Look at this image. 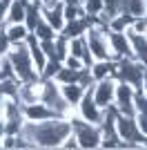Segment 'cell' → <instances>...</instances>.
I'll return each instance as SVG.
<instances>
[{
	"label": "cell",
	"instance_id": "38",
	"mask_svg": "<svg viewBox=\"0 0 147 150\" xmlns=\"http://www.w3.org/2000/svg\"><path fill=\"white\" fill-rule=\"evenodd\" d=\"M22 2H31V0H22Z\"/></svg>",
	"mask_w": 147,
	"mask_h": 150
},
{
	"label": "cell",
	"instance_id": "24",
	"mask_svg": "<svg viewBox=\"0 0 147 150\" xmlns=\"http://www.w3.org/2000/svg\"><path fill=\"white\" fill-rule=\"evenodd\" d=\"M69 54V38L67 36H62V34H58L56 36V56H58V61H65Z\"/></svg>",
	"mask_w": 147,
	"mask_h": 150
},
{
	"label": "cell",
	"instance_id": "5",
	"mask_svg": "<svg viewBox=\"0 0 147 150\" xmlns=\"http://www.w3.org/2000/svg\"><path fill=\"white\" fill-rule=\"evenodd\" d=\"M40 101L47 103L58 117L69 119V114L74 112V108L67 105V101L60 94V85L56 83V79H43V92H40Z\"/></svg>",
	"mask_w": 147,
	"mask_h": 150
},
{
	"label": "cell",
	"instance_id": "6",
	"mask_svg": "<svg viewBox=\"0 0 147 150\" xmlns=\"http://www.w3.org/2000/svg\"><path fill=\"white\" fill-rule=\"evenodd\" d=\"M116 132L120 137V148L123 150H132V148H141L138 141H141L143 132L138 130L134 117H127V114H116Z\"/></svg>",
	"mask_w": 147,
	"mask_h": 150
},
{
	"label": "cell",
	"instance_id": "21",
	"mask_svg": "<svg viewBox=\"0 0 147 150\" xmlns=\"http://www.w3.org/2000/svg\"><path fill=\"white\" fill-rule=\"evenodd\" d=\"M132 23H134V18L129 16L127 11H120L118 16H114V18L109 20V25H107V29H116V31H127L129 27H132Z\"/></svg>",
	"mask_w": 147,
	"mask_h": 150
},
{
	"label": "cell",
	"instance_id": "34",
	"mask_svg": "<svg viewBox=\"0 0 147 150\" xmlns=\"http://www.w3.org/2000/svg\"><path fill=\"white\" fill-rule=\"evenodd\" d=\"M11 2H5V0H0V25H5V18H7V9H9Z\"/></svg>",
	"mask_w": 147,
	"mask_h": 150
},
{
	"label": "cell",
	"instance_id": "36",
	"mask_svg": "<svg viewBox=\"0 0 147 150\" xmlns=\"http://www.w3.org/2000/svg\"><path fill=\"white\" fill-rule=\"evenodd\" d=\"M143 92L147 94V72H145V81H143Z\"/></svg>",
	"mask_w": 147,
	"mask_h": 150
},
{
	"label": "cell",
	"instance_id": "14",
	"mask_svg": "<svg viewBox=\"0 0 147 150\" xmlns=\"http://www.w3.org/2000/svg\"><path fill=\"white\" fill-rule=\"evenodd\" d=\"M58 85H60V94H62V99L67 101V105H71L74 110H76V105L83 101L87 90L83 88L80 83H58Z\"/></svg>",
	"mask_w": 147,
	"mask_h": 150
},
{
	"label": "cell",
	"instance_id": "2",
	"mask_svg": "<svg viewBox=\"0 0 147 150\" xmlns=\"http://www.w3.org/2000/svg\"><path fill=\"white\" fill-rule=\"evenodd\" d=\"M7 58H9V63H11V67H13V76H16L20 83L38 81V79H40L36 65H34V58H31V52H29V45H27V43L11 45V50H9Z\"/></svg>",
	"mask_w": 147,
	"mask_h": 150
},
{
	"label": "cell",
	"instance_id": "17",
	"mask_svg": "<svg viewBox=\"0 0 147 150\" xmlns=\"http://www.w3.org/2000/svg\"><path fill=\"white\" fill-rule=\"evenodd\" d=\"M5 34L9 36L11 45H20L27 43V38L31 36V29L24 23H13V25H5Z\"/></svg>",
	"mask_w": 147,
	"mask_h": 150
},
{
	"label": "cell",
	"instance_id": "39",
	"mask_svg": "<svg viewBox=\"0 0 147 150\" xmlns=\"http://www.w3.org/2000/svg\"><path fill=\"white\" fill-rule=\"evenodd\" d=\"M2 27H5V25H0V31H2Z\"/></svg>",
	"mask_w": 147,
	"mask_h": 150
},
{
	"label": "cell",
	"instance_id": "3",
	"mask_svg": "<svg viewBox=\"0 0 147 150\" xmlns=\"http://www.w3.org/2000/svg\"><path fill=\"white\" fill-rule=\"evenodd\" d=\"M69 123H71V132L78 139V148L83 150H96L100 148V141H103V132H100V125L96 123H87L85 119H80L76 110L69 114Z\"/></svg>",
	"mask_w": 147,
	"mask_h": 150
},
{
	"label": "cell",
	"instance_id": "18",
	"mask_svg": "<svg viewBox=\"0 0 147 150\" xmlns=\"http://www.w3.org/2000/svg\"><path fill=\"white\" fill-rule=\"evenodd\" d=\"M24 13H27V2H22V0H11V5H9V9H7L5 25L24 23Z\"/></svg>",
	"mask_w": 147,
	"mask_h": 150
},
{
	"label": "cell",
	"instance_id": "10",
	"mask_svg": "<svg viewBox=\"0 0 147 150\" xmlns=\"http://www.w3.org/2000/svg\"><path fill=\"white\" fill-rule=\"evenodd\" d=\"M107 36H109V47H111V54H114V61L132 58V43H129L127 31L107 29Z\"/></svg>",
	"mask_w": 147,
	"mask_h": 150
},
{
	"label": "cell",
	"instance_id": "15",
	"mask_svg": "<svg viewBox=\"0 0 147 150\" xmlns=\"http://www.w3.org/2000/svg\"><path fill=\"white\" fill-rule=\"evenodd\" d=\"M69 54L85 63L87 67L92 65V52H89V45H87V38L85 36H78V38H69Z\"/></svg>",
	"mask_w": 147,
	"mask_h": 150
},
{
	"label": "cell",
	"instance_id": "25",
	"mask_svg": "<svg viewBox=\"0 0 147 150\" xmlns=\"http://www.w3.org/2000/svg\"><path fill=\"white\" fill-rule=\"evenodd\" d=\"M83 9H85L87 16L96 18L98 13L105 9V2H103V0H83Z\"/></svg>",
	"mask_w": 147,
	"mask_h": 150
},
{
	"label": "cell",
	"instance_id": "13",
	"mask_svg": "<svg viewBox=\"0 0 147 150\" xmlns=\"http://www.w3.org/2000/svg\"><path fill=\"white\" fill-rule=\"evenodd\" d=\"M127 36H129V43H132V58H136L147 67V36L145 34H134L129 29H127Z\"/></svg>",
	"mask_w": 147,
	"mask_h": 150
},
{
	"label": "cell",
	"instance_id": "1",
	"mask_svg": "<svg viewBox=\"0 0 147 150\" xmlns=\"http://www.w3.org/2000/svg\"><path fill=\"white\" fill-rule=\"evenodd\" d=\"M22 137L31 139L36 148H60L67 134H71V123L65 117H56V119H47L40 123H31L24 121L22 130L18 132Z\"/></svg>",
	"mask_w": 147,
	"mask_h": 150
},
{
	"label": "cell",
	"instance_id": "30",
	"mask_svg": "<svg viewBox=\"0 0 147 150\" xmlns=\"http://www.w3.org/2000/svg\"><path fill=\"white\" fill-rule=\"evenodd\" d=\"M9 50H11V40H9V36L5 34V27H2V31H0V58H5L9 54Z\"/></svg>",
	"mask_w": 147,
	"mask_h": 150
},
{
	"label": "cell",
	"instance_id": "11",
	"mask_svg": "<svg viewBox=\"0 0 147 150\" xmlns=\"http://www.w3.org/2000/svg\"><path fill=\"white\" fill-rule=\"evenodd\" d=\"M22 114H24V121H31V123H40V121H47V119H56L58 114L43 101H34V103H22Z\"/></svg>",
	"mask_w": 147,
	"mask_h": 150
},
{
	"label": "cell",
	"instance_id": "8",
	"mask_svg": "<svg viewBox=\"0 0 147 150\" xmlns=\"http://www.w3.org/2000/svg\"><path fill=\"white\" fill-rule=\"evenodd\" d=\"M76 114H78L80 119H85L87 123H100L103 121V114H105V110L100 105H98L96 101H94V96H92V90H87L85 92V96H83V101H80L78 105H76Z\"/></svg>",
	"mask_w": 147,
	"mask_h": 150
},
{
	"label": "cell",
	"instance_id": "19",
	"mask_svg": "<svg viewBox=\"0 0 147 150\" xmlns=\"http://www.w3.org/2000/svg\"><path fill=\"white\" fill-rule=\"evenodd\" d=\"M43 20V13H40V5L36 2H27V13H24V25L34 31V27Z\"/></svg>",
	"mask_w": 147,
	"mask_h": 150
},
{
	"label": "cell",
	"instance_id": "9",
	"mask_svg": "<svg viewBox=\"0 0 147 150\" xmlns=\"http://www.w3.org/2000/svg\"><path fill=\"white\" fill-rule=\"evenodd\" d=\"M114 94H116V79H103V81H96L92 88V96L98 105L103 108H111L114 105Z\"/></svg>",
	"mask_w": 147,
	"mask_h": 150
},
{
	"label": "cell",
	"instance_id": "26",
	"mask_svg": "<svg viewBox=\"0 0 147 150\" xmlns=\"http://www.w3.org/2000/svg\"><path fill=\"white\" fill-rule=\"evenodd\" d=\"M60 67H62L60 61H47V65L40 72V79H56V74L60 72Z\"/></svg>",
	"mask_w": 147,
	"mask_h": 150
},
{
	"label": "cell",
	"instance_id": "12",
	"mask_svg": "<svg viewBox=\"0 0 147 150\" xmlns=\"http://www.w3.org/2000/svg\"><path fill=\"white\" fill-rule=\"evenodd\" d=\"M96 23V18H92V16H80V18H76V20H67L65 23V27H62V36H67V38H78V36H85L87 34V29Z\"/></svg>",
	"mask_w": 147,
	"mask_h": 150
},
{
	"label": "cell",
	"instance_id": "23",
	"mask_svg": "<svg viewBox=\"0 0 147 150\" xmlns=\"http://www.w3.org/2000/svg\"><path fill=\"white\" fill-rule=\"evenodd\" d=\"M80 76H83V69H71L62 65L60 72L56 74V83H78Z\"/></svg>",
	"mask_w": 147,
	"mask_h": 150
},
{
	"label": "cell",
	"instance_id": "33",
	"mask_svg": "<svg viewBox=\"0 0 147 150\" xmlns=\"http://www.w3.org/2000/svg\"><path fill=\"white\" fill-rule=\"evenodd\" d=\"M16 139H18V134H5V137H2V148L5 150H16Z\"/></svg>",
	"mask_w": 147,
	"mask_h": 150
},
{
	"label": "cell",
	"instance_id": "27",
	"mask_svg": "<svg viewBox=\"0 0 147 150\" xmlns=\"http://www.w3.org/2000/svg\"><path fill=\"white\" fill-rule=\"evenodd\" d=\"M80 16H85L83 5H65V20H76Z\"/></svg>",
	"mask_w": 147,
	"mask_h": 150
},
{
	"label": "cell",
	"instance_id": "31",
	"mask_svg": "<svg viewBox=\"0 0 147 150\" xmlns=\"http://www.w3.org/2000/svg\"><path fill=\"white\" fill-rule=\"evenodd\" d=\"M62 65H65V67H71V69H85V67H87V65L80 61V58L71 56V54H67V58L62 61Z\"/></svg>",
	"mask_w": 147,
	"mask_h": 150
},
{
	"label": "cell",
	"instance_id": "4",
	"mask_svg": "<svg viewBox=\"0 0 147 150\" xmlns=\"http://www.w3.org/2000/svg\"><path fill=\"white\" fill-rule=\"evenodd\" d=\"M145 72H147V67L143 63H138L136 58H120V61H116L114 76H116V81H125L129 85H134L136 90H143Z\"/></svg>",
	"mask_w": 147,
	"mask_h": 150
},
{
	"label": "cell",
	"instance_id": "29",
	"mask_svg": "<svg viewBox=\"0 0 147 150\" xmlns=\"http://www.w3.org/2000/svg\"><path fill=\"white\" fill-rule=\"evenodd\" d=\"M129 31H134V34H145V36H147V16H143V18H134Z\"/></svg>",
	"mask_w": 147,
	"mask_h": 150
},
{
	"label": "cell",
	"instance_id": "32",
	"mask_svg": "<svg viewBox=\"0 0 147 150\" xmlns=\"http://www.w3.org/2000/svg\"><path fill=\"white\" fill-rule=\"evenodd\" d=\"M60 150H78V139H76L74 132L65 137V141L60 144Z\"/></svg>",
	"mask_w": 147,
	"mask_h": 150
},
{
	"label": "cell",
	"instance_id": "7",
	"mask_svg": "<svg viewBox=\"0 0 147 150\" xmlns=\"http://www.w3.org/2000/svg\"><path fill=\"white\" fill-rule=\"evenodd\" d=\"M134 99H136V88L134 85H129V83H125V81H116V94H114V108H116V112L134 117L136 114Z\"/></svg>",
	"mask_w": 147,
	"mask_h": 150
},
{
	"label": "cell",
	"instance_id": "16",
	"mask_svg": "<svg viewBox=\"0 0 147 150\" xmlns=\"http://www.w3.org/2000/svg\"><path fill=\"white\" fill-rule=\"evenodd\" d=\"M114 69H116V61H109V58L107 61H92L89 74H92L94 81H103V79H111L114 76Z\"/></svg>",
	"mask_w": 147,
	"mask_h": 150
},
{
	"label": "cell",
	"instance_id": "22",
	"mask_svg": "<svg viewBox=\"0 0 147 150\" xmlns=\"http://www.w3.org/2000/svg\"><path fill=\"white\" fill-rule=\"evenodd\" d=\"M125 11L132 18H143V16H147V0H127Z\"/></svg>",
	"mask_w": 147,
	"mask_h": 150
},
{
	"label": "cell",
	"instance_id": "28",
	"mask_svg": "<svg viewBox=\"0 0 147 150\" xmlns=\"http://www.w3.org/2000/svg\"><path fill=\"white\" fill-rule=\"evenodd\" d=\"M40 47H43L45 56H47L49 61H58V56H56V38H51V40H40Z\"/></svg>",
	"mask_w": 147,
	"mask_h": 150
},
{
	"label": "cell",
	"instance_id": "37",
	"mask_svg": "<svg viewBox=\"0 0 147 150\" xmlns=\"http://www.w3.org/2000/svg\"><path fill=\"white\" fill-rule=\"evenodd\" d=\"M31 2H36V5H43L45 0H31Z\"/></svg>",
	"mask_w": 147,
	"mask_h": 150
},
{
	"label": "cell",
	"instance_id": "35",
	"mask_svg": "<svg viewBox=\"0 0 147 150\" xmlns=\"http://www.w3.org/2000/svg\"><path fill=\"white\" fill-rule=\"evenodd\" d=\"M138 146H141V148H147V134H143V137H141V141H138Z\"/></svg>",
	"mask_w": 147,
	"mask_h": 150
},
{
	"label": "cell",
	"instance_id": "20",
	"mask_svg": "<svg viewBox=\"0 0 147 150\" xmlns=\"http://www.w3.org/2000/svg\"><path fill=\"white\" fill-rule=\"evenodd\" d=\"M31 34H34V36L38 38V40H51V38H56L58 36V31L54 29V27L49 25L47 20H40V23H38L36 27H34V31H31Z\"/></svg>",
	"mask_w": 147,
	"mask_h": 150
}]
</instances>
